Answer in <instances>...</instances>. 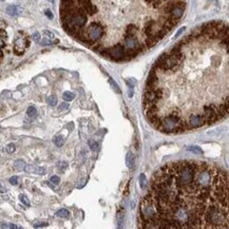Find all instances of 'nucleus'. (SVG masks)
<instances>
[{
	"label": "nucleus",
	"mask_w": 229,
	"mask_h": 229,
	"mask_svg": "<svg viewBox=\"0 0 229 229\" xmlns=\"http://www.w3.org/2000/svg\"><path fill=\"white\" fill-rule=\"evenodd\" d=\"M228 27L204 23L155 61L144 91V112L163 133L179 134L228 113Z\"/></svg>",
	"instance_id": "obj_1"
},
{
	"label": "nucleus",
	"mask_w": 229,
	"mask_h": 229,
	"mask_svg": "<svg viewBox=\"0 0 229 229\" xmlns=\"http://www.w3.org/2000/svg\"><path fill=\"white\" fill-rule=\"evenodd\" d=\"M185 11L186 0H61L60 20L77 41L121 62L159 42Z\"/></svg>",
	"instance_id": "obj_2"
},
{
	"label": "nucleus",
	"mask_w": 229,
	"mask_h": 229,
	"mask_svg": "<svg viewBox=\"0 0 229 229\" xmlns=\"http://www.w3.org/2000/svg\"><path fill=\"white\" fill-rule=\"evenodd\" d=\"M228 175L217 165L200 161L166 164L152 176L139 210L143 229L229 226Z\"/></svg>",
	"instance_id": "obj_3"
},
{
	"label": "nucleus",
	"mask_w": 229,
	"mask_h": 229,
	"mask_svg": "<svg viewBox=\"0 0 229 229\" xmlns=\"http://www.w3.org/2000/svg\"><path fill=\"white\" fill-rule=\"evenodd\" d=\"M29 43L30 42H29L28 38L21 37V36L16 38L14 40V52H15V54H17V55L23 54L25 49L29 47Z\"/></svg>",
	"instance_id": "obj_4"
},
{
	"label": "nucleus",
	"mask_w": 229,
	"mask_h": 229,
	"mask_svg": "<svg viewBox=\"0 0 229 229\" xmlns=\"http://www.w3.org/2000/svg\"><path fill=\"white\" fill-rule=\"evenodd\" d=\"M6 24L3 20H0V49L4 50L6 48V39H8V34H6Z\"/></svg>",
	"instance_id": "obj_5"
},
{
	"label": "nucleus",
	"mask_w": 229,
	"mask_h": 229,
	"mask_svg": "<svg viewBox=\"0 0 229 229\" xmlns=\"http://www.w3.org/2000/svg\"><path fill=\"white\" fill-rule=\"evenodd\" d=\"M27 173H33V174H39V175H42L45 173V168L42 167H38L35 165H25V167L23 168Z\"/></svg>",
	"instance_id": "obj_6"
},
{
	"label": "nucleus",
	"mask_w": 229,
	"mask_h": 229,
	"mask_svg": "<svg viewBox=\"0 0 229 229\" xmlns=\"http://www.w3.org/2000/svg\"><path fill=\"white\" fill-rule=\"evenodd\" d=\"M139 186H141V190L146 189V187L148 186V181H147V179H146V175L144 173H141V175H139Z\"/></svg>",
	"instance_id": "obj_7"
},
{
	"label": "nucleus",
	"mask_w": 229,
	"mask_h": 229,
	"mask_svg": "<svg viewBox=\"0 0 229 229\" xmlns=\"http://www.w3.org/2000/svg\"><path fill=\"white\" fill-rule=\"evenodd\" d=\"M19 12H20V9L17 8V6H15V5H11V6H9V8L6 9V13H8L9 15H11V16L17 15Z\"/></svg>",
	"instance_id": "obj_8"
},
{
	"label": "nucleus",
	"mask_w": 229,
	"mask_h": 229,
	"mask_svg": "<svg viewBox=\"0 0 229 229\" xmlns=\"http://www.w3.org/2000/svg\"><path fill=\"white\" fill-rule=\"evenodd\" d=\"M63 99L67 101H73L74 97H75V94H73L72 92H69V91H67V92H65L62 95Z\"/></svg>",
	"instance_id": "obj_9"
},
{
	"label": "nucleus",
	"mask_w": 229,
	"mask_h": 229,
	"mask_svg": "<svg viewBox=\"0 0 229 229\" xmlns=\"http://www.w3.org/2000/svg\"><path fill=\"white\" fill-rule=\"evenodd\" d=\"M27 114H28L29 117H31V118H33V117H35L36 115H37V110H36L34 107H29L28 108V111H27Z\"/></svg>",
	"instance_id": "obj_10"
},
{
	"label": "nucleus",
	"mask_w": 229,
	"mask_h": 229,
	"mask_svg": "<svg viewBox=\"0 0 229 229\" xmlns=\"http://www.w3.org/2000/svg\"><path fill=\"white\" fill-rule=\"evenodd\" d=\"M127 165H128L129 168L133 167V165H134V157H133V154L131 153V152H129V153L127 154Z\"/></svg>",
	"instance_id": "obj_11"
},
{
	"label": "nucleus",
	"mask_w": 229,
	"mask_h": 229,
	"mask_svg": "<svg viewBox=\"0 0 229 229\" xmlns=\"http://www.w3.org/2000/svg\"><path fill=\"white\" fill-rule=\"evenodd\" d=\"M69 211L67 210V209H60V210H58L57 212H56V217L58 218H68L69 217Z\"/></svg>",
	"instance_id": "obj_12"
},
{
	"label": "nucleus",
	"mask_w": 229,
	"mask_h": 229,
	"mask_svg": "<svg viewBox=\"0 0 229 229\" xmlns=\"http://www.w3.org/2000/svg\"><path fill=\"white\" fill-rule=\"evenodd\" d=\"M47 103L50 105V106H56L57 105V98H56V96H54V95H51V96H49L48 98H47Z\"/></svg>",
	"instance_id": "obj_13"
},
{
	"label": "nucleus",
	"mask_w": 229,
	"mask_h": 229,
	"mask_svg": "<svg viewBox=\"0 0 229 229\" xmlns=\"http://www.w3.org/2000/svg\"><path fill=\"white\" fill-rule=\"evenodd\" d=\"M65 143V139H63L62 136H56L54 139V144H55L57 147H61Z\"/></svg>",
	"instance_id": "obj_14"
},
{
	"label": "nucleus",
	"mask_w": 229,
	"mask_h": 229,
	"mask_svg": "<svg viewBox=\"0 0 229 229\" xmlns=\"http://www.w3.org/2000/svg\"><path fill=\"white\" fill-rule=\"evenodd\" d=\"M188 150H189V151L193 152V153H195V154H203V150H202V149L200 148V147H197V146L189 147Z\"/></svg>",
	"instance_id": "obj_15"
},
{
	"label": "nucleus",
	"mask_w": 229,
	"mask_h": 229,
	"mask_svg": "<svg viewBox=\"0 0 229 229\" xmlns=\"http://www.w3.org/2000/svg\"><path fill=\"white\" fill-rule=\"evenodd\" d=\"M14 166H15L16 169H18V170H23V168L25 167V163L23 161H16L15 164H14Z\"/></svg>",
	"instance_id": "obj_16"
},
{
	"label": "nucleus",
	"mask_w": 229,
	"mask_h": 229,
	"mask_svg": "<svg viewBox=\"0 0 229 229\" xmlns=\"http://www.w3.org/2000/svg\"><path fill=\"white\" fill-rule=\"evenodd\" d=\"M19 200H20L21 203L24 204L25 206H30V201H29L28 196L27 195H24V194H20V195H19Z\"/></svg>",
	"instance_id": "obj_17"
},
{
	"label": "nucleus",
	"mask_w": 229,
	"mask_h": 229,
	"mask_svg": "<svg viewBox=\"0 0 229 229\" xmlns=\"http://www.w3.org/2000/svg\"><path fill=\"white\" fill-rule=\"evenodd\" d=\"M89 146H90L91 150H93V151H97L98 149V144L96 143L94 139H89Z\"/></svg>",
	"instance_id": "obj_18"
},
{
	"label": "nucleus",
	"mask_w": 229,
	"mask_h": 229,
	"mask_svg": "<svg viewBox=\"0 0 229 229\" xmlns=\"http://www.w3.org/2000/svg\"><path fill=\"white\" fill-rule=\"evenodd\" d=\"M5 150H6L8 153H13V152H15V150H16L15 145H14V144H9V145H6V147H5Z\"/></svg>",
	"instance_id": "obj_19"
},
{
	"label": "nucleus",
	"mask_w": 229,
	"mask_h": 229,
	"mask_svg": "<svg viewBox=\"0 0 229 229\" xmlns=\"http://www.w3.org/2000/svg\"><path fill=\"white\" fill-rule=\"evenodd\" d=\"M50 182L52 183V184H54V185H58V184H59V182H60V179H59V176L53 175L50 179Z\"/></svg>",
	"instance_id": "obj_20"
},
{
	"label": "nucleus",
	"mask_w": 229,
	"mask_h": 229,
	"mask_svg": "<svg viewBox=\"0 0 229 229\" xmlns=\"http://www.w3.org/2000/svg\"><path fill=\"white\" fill-rule=\"evenodd\" d=\"M68 108H69V103H60V106H59L58 110H59V111H65V110H67Z\"/></svg>",
	"instance_id": "obj_21"
},
{
	"label": "nucleus",
	"mask_w": 229,
	"mask_h": 229,
	"mask_svg": "<svg viewBox=\"0 0 229 229\" xmlns=\"http://www.w3.org/2000/svg\"><path fill=\"white\" fill-rule=\"evenodd\" d=\"M10 183L12 185H17L18 184V177L17 176H13L10 179Z\"/></svg>",
	"instance_id": "obj_22"
},
{
	"label": "nucleus",
	"mask_w": 229,
	"mask_h": 229,
	"mask_svg": "<svg viewBox=\"0 0 229 229\" xmlns=\"http://www.w3.org/2000/svg\"><path fill=\"white\" fill-rule=\"evenodd\" d=\"M48 223L47 222H43V223H37V224L34 225V227L35 228H37V227H45V226H48Z\"/></svg>",
	"instance_id": "obj_23"
},
{
	"label": "nucleus",
	"mask_w": 229,
	"mask_h": 229,
	"mask_svg": "<svg viewBox=\"0 0 229 229\" xmlns=\"http://www.w3.org/2000/svg\"><path fill=\"white\" fill-rule=\"evenodd\" d=\"M1 226L3 227V228H18L16 225H13V224H8V225H1Z\"/></svg>",
	"instance_id": "obj_24"
},
{
	"label": "nucleus",
	"mask_w": 229,
	"mask_h": 229,
	"mask_svg": "<svg viewBox=\"0 0 229 229\" xmlns=\"http://www.w3.org/2000/svg\"><path fill=\"white\" fill-rule=\"evenodd\" d=\"M32 37H33V39L36 41V42H38V41H39V34H38V33H35V34H34Z\"/></svg>",
	"instance_id": "obj_25"
},
{
	"label": "nucleus",
	"mask_w": 229,
	"mask_h": 229,
	"mask_svg": "<svg viewBox=\"0 0 229 229\" xmlns=\"http://www.w3.org/2000/svg\"><path fill=\"white\" fill-rule=\"evenodd\" d=\"M45 14H47V15L49 16V18H52V17H53V15H52V14H51V12H50V11H48V12L45 13Z\"/></svg>",
	"instance_id": "obj_26"
},
{
	"label": "nucleus",
	"mask_w": 229,
	"mask_h": 229,
	"mask_svg": "<svg viewBox=\"0 0 229 229\" xmlns=\"http://www.w3.org/2000/svg\"><path fill=\"white\" fill-rule=\"evenodd\" d=\"M0 187H1V186H0Z\"/></svg>",
	"instance_id": "obj_27"
}]
</instances>
